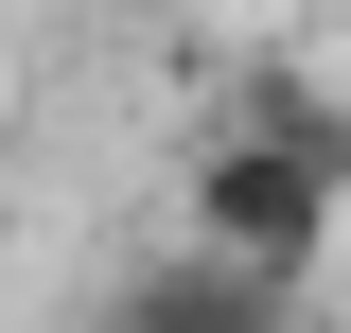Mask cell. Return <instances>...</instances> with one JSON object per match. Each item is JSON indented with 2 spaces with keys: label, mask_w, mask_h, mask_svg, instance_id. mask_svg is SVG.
Instances as JSON below:
<instances>
[{
  "label": "cell",
  "mask_w": 351,
  "mask_h": 333,
  "mask_svg": "<svg viewBox=\"0 0 351 333\" xmlns=\"http://www.w3.org/2000/svg\"><path fill=\"white\" fill-rule=\"evenodd\" d=\"M334 210H351V123L334 140L211 123L193 158H176V246L193 263H246V281H316V263H334Z\"/></svg>",
  "instance_id": "cell-1"
},
{
  "label": "cell",
  "mask_w": 351,
  "mask_h": 333,
  "mask_svg": "<svg viewBox=\"0 0 351 333\" xmlns=\"http://www.w3.org/2000/svg\"><path fill=\"white\" fill-rule=\"evenodd\" d=\"M88 333H316V281H246V263H193V246H158L123 298Z\"/></svg>",
  "instance_id": "cell-2"
}]
</instances>
